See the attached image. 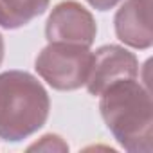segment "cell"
Listing matches in <instances>:
<instances>
[{
	"mask_svg": "<svg viewBox=\"0 0 153 153\" xmlns=\"http://www.w3.org/2000/svg\"><path fill=\"white\" fill-rule=\"evenodd\" d=\"M101 117L115 140L130 153L153 149V106L149 88L137 78L121 79L101 94Z\"/></svg>",
	"mask_w": 153,
	"mask_h": 153,
	"instance_id": "cell-1",
	"label": "cell"
},
{
	"mask_svg": "<svg viewBox=\"0 0 153 153\" xmlns=\"http://www.w3.org/2000/svg\"><path fill=\"white\" fill-rule=\"evenodd\" d=\"M51 99L33 74L7 70L0 74V139L20 142L36 133L49 117Z\"/></svg>",
	"mask_w": 153,
	"mask_h": 153,
	"instance_id": "cell-2",
	"label": "cell"
},
{
	"mask_svg": "<svg viewBox=\"0 0 153 153\" xmlns=\"http://www.w3.org/2000/svg\"><path fill=\"white\" fill-rule=\"evenodd\" d=\"M92 52L85 45L51 42L34 61L40 78L56 90H78L90 74Z\"/></svg>",
	"mask_w": 153,
	"mask_h": 153,
	"instance_id": "cell-3",
	"label": "cell"
},
{
	"mask_svg": "<svg viewBox=\"0 0 153 153\" xmlns=\"http://www.w3.org/2000/svg\"><path fill=\"white\" fill-rule=\"evenodd\" d=\"M97 25L88 9L81 4L67 0L58 4L47 18L45 36L51 42H65L90 47L96 40Z\"/></svg>",
	"mask_w": 153,
	"mask_h": 153,
	"instance_id": "cell-4",
	"label": "cell"
},
{
	"mask_svg": "<svg viewBox=\"0 0 153 153\" xmlns=\"http://www.w3.org/2000/svg\"><path fill=\"white\" fill-rule=\"evenodd\" d=\"M139 74V59L121 45H103L92 54V67L87 79V90L101 96L110 85L121 79H131Z\"/></svg>",
	"mask_w": 153,
	"mask_h": 153,
	"instance_id": "cell-5",
	"label": "cell"
},
{
	"mask_svg": "<svg viewBox=\"0 0 153 153\" xmlns=\"http://www.w3.org/2000/svg\"><path fill=\"white\" fill-rule=\"evenodd\" d=\"M117 38L133 49H149L151 33V0H126L114 18Z\"/></svg>",
	"mask_w": 153,
	"mask_h": 153,
	"instance_id": "cell-6",
	"label": "cell"
},
{
	"mask_svg": "<svg viewBox=\"0 0 153 153\" xmlns=\"http://www.w3.org/2000/svg\"><path fill=\"white\" fill-rule=\"evenodd\" d=\"M51 0H0V27L18 29L43 15Z\"/></svg>",
	"mask_w": 153,
	"mask_h": 153,
	"instance_id": "cell-7",
	"label": "cell"
},
{
	"mask_svg": "<svg viewBox=\"0 0 153 153\" xmlns=\"http://www.w3.org/2000/svg\"><path fill=\"white\" fill-rule=\"evenodd\" d=\"M33 149H43V151H67L68 146L67 142H63V139L59 135H52V133H47L42 137L40 142H34L33 146H29V151Z\"/></svg>",
	"mask_w": 153,
	"mask_h": 153,
	"instance_id": "cell-8",
	"label": "cell"
},
{
	"mask_svg": "<svg viewBox=\"0 0 153 153\" xmlns=\"http://www.w3.org/2000/svg\"><path fill=\"white\" fill-rule=\"evenodd\" d=\"M87 2H88L94 9H97V11H108V9H112V7H115L121 0H87Z\"/></svg>",
	"mask_w": 153,
	"mask_h": 153,
	"instance_id": "cell-9",
	"label": "cell"
},
{
	"mask_svg": "<svg viewBox=\"0 0 153 153\" xmlns=\"http://www.w3.org/2000/svg\"><path fill=\"white\" fill-rule=\"evenodd\" d=\"M4 52H6V45H4V36L0 34V65L4 61Z\"/></svg>",
	"mask_w": 153,
	"mask_h": 153,
	"instance_id": "cell-10",
	"label": "cell"
}]
</instances>
